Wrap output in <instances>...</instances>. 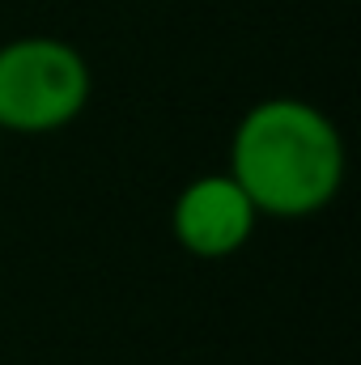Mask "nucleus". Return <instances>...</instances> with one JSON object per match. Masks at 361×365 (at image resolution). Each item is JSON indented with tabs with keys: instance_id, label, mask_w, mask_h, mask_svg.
Masks as SVG:
<instances>
[{
	"instance_id": "nucleus-4",
	"label": "nucleus",
	"mask_w": 361,
	"mask_h": 365,
	"mask_svg": "<svg viewBox=\"0 0 361 365\" xmlns=\"http://www.w3.org/2000/svg\"><path fill=\"white\" fill-rule=\"evenodd\" d=\"M0 153H4V132H0Z\"/></svg>"
},
{
	"instance_id": "nucleus-2",
	"label": "nucleus",
	"mask_w": 361,
	"mask_h": 365,
	"mask_svg": "<svg viewBox=\"0 0 361 365\" xmlns=\"http://www.w3.org/2000/svg\"><path fill=\"white\" fill-rule=\"evenodd\" d=\"M93 98V68L68 38L21 34L0 43V132L51 136L73 128Z\"/></svg>"
},
{
	"instance_id": "nucleus-1",
	"label": "nucleus",
	"mask_w": 361,
	"mask_h": 365,
	"mask_svg": "<svg viewBox=\"0 0 361 365\" xmlns=\"http://www.w3.org/2000/svg\"><path fill=\"white\" fill-rule=\"evenodd\" d=\"M225 170L260 217L306 221L336 204L349 175V149L323 106L272 93L247 106L234 123Z\"/></svg>"
},
{
	"instance_id": "nucleus-3",
	"label": "nucleus",
	"mask_w": 361,
	"mask_h": 365,
	"mask_svg": "<svg viewBox=\"0 0 361 365\" xmlns=\"http://www.w3.org/2000/svg\"><path fill=\"white\" fill-rule=\"evenodd\" d=\"M260 212L247 200V191L230 179V170H213L200 175L183 187L171 204V234L191 259H230L238 255L255 230H260Z\"/></svg>"
}]
</instances>
